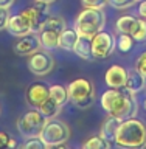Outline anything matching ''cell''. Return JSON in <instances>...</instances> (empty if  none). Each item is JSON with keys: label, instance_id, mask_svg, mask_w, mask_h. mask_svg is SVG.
I'll return each mask as SVG.
<instances>
[{"label": "cell", "instance_id": "cell-29", "mask_svg": "<svg viewBox=\"0 0 146 149\" xmlns=\"http://www.w3.org/2000/svg\"><path fill=\"white\" fill-rule=\"evenodd\" d=\"M135 68H137L138 72L143 74V76H146V51H143V53L138 56V59H137V65H135Z\"/></svg>", "mask_w": 146, "mask_h": 149}, {"label": "cell", "instance_id": "cell-9", "mask_svg": "<svg viewBox=\"0 0 146 149\" xmlns=\"http://www.w3.org/2000/svg\"><path fill=\"white\" fill-rule=\"evenodd\" d=\"M13 48H14V53L19 56H30L33 53H36L37 50L42 48L39 34L37 33H30L27 36L19 37Z\"/></svg>", "mask_w": 146, "mask_h": 149}, {"label": "cell", "instance_id": "cell-33", "mask_svg": "<svg viewBox=\"0 0 146 149\" xmlns=\"http://www.w3.org/2000/svg\"><path fill=\"white\" fill-rule=\"evenodd\" d=\"M13 5H14V0H0V8L8 9V8H11Z\"/></svg>", "mask_w": 146, "mask_h": 149}, {"label": "cell", "instance_id": "cell-5", "mask_svg": "<svg viewBox=\"0 0 146 149\" xmlns=\"http://www.w3.org/2000/svg\"><path fill=\"white\" fill-rule=\"evenodd\" d=\"M70 135H72V130H70L68 124H65L61 120L50 118L45 121L39 137L47 144V148H62L65 141L70 138Z\"/></svg>", "mask_w": 146, "mask_h": 149}, {"label": "cell", "instance_id": "cell-25", "mask_svg": "<svg viewBox=\"0 0 146 149\" xmlns=\"http://www.w3.org/2000/svg\"><path fill=\"white\" fill-rule=\"evenodd\" d=\"M34 9L37 13V19H39V30L42 26V23L47 20V17L50 16V8H48V3H44V2H36L34 5Z\"/></svg>", "mask_w": 146, "mask_h": 149}, {"label": "cell", "instance_id": "cell-18", "mask_svg": "<svg viewBox=\"0 0 146 149\" xmlns=\"http://www.w3.org/2000/svg\"><path fill=\"white\" fill-rule=\"evenodd\" d=\"M50 98L53 101H56L58 104L62 107L68 102V90L65 86H61V84H53V86H50Z\"/></svg>", "mask_w": 146, "mask_h": 149}, {"label": "cell", "instance_id": "cell-12", "mask_svg": "<svg viewBox=\"0 0 146 149\" xmlns=\"http://www.w3.org/2000/svg\"><path fill=\"white\" fill-rule=\"evenodd\" d=\"M126 78H128V70L124 67H121V65H110V67L106 70V74H104L106 86L110 87V88L124 87Z\"/></svg>", "mask_w": 146, "mask_h": 149}, {"label": "cell", "instance_id": "cell-24", "mask_svg": "<svg viewBox=\"0 0 146 149\" xmlns=\"http://www.w3.org/2000/svg\"><path fill=\"white\" fill-rule=\"evenodd\" d=\"M134 37L135 42H143L146 40V19H138L137 20V25H135L132 34H131Z\"/></svg>", "mask_w": 146, "mask_h": 149}, {"label": "cell", "instance_id": "cell-35", "mask_svg": "<svg viewBox=\"0 0 146 149\" xmlns=\"http://www.w3.org/2000/svg\"><path fill=\"white\" fill-rule=\"evenodd\" d=\"M11 146H16V141H14V140L11 138L9 140V144H8V148H11Z\"/></svg>", "mask_w": 146, "mask_h": 149}, {"label": "cell", "instance_id": "cell-14", "mask_svg": "<svg viewBox=\"0 0 146 149\" xmlns=\"http://www.w3.org/2000/svg\"><path fill=\"white\" fill-rule=\"evenodd\" d=\"M121 121H123V120L117 118V116H114V115H109L104 121H103L100 135H101L103 138H106V140H109V141L114 143L115 135H117V130H118Z\"/></svg>", "mask_w": 146, "mask_h": 149}, {"label": "cell", "instance_id": "cell-37", "mask_svg": "<svg viewBox=\"0 0 146 149\" xmlns=\"http://www.w3.org/2000/svg\"><path fill=\"white\" fill-rule=\"evenodd\" d=\"M137 2H142V0H137Z\"/></svg>", "mask_w": 146, "mask_h": 149}, {"label": "cell", "instance_id": "cell-10", "mask_svg": "<svg viewBox=\"0 0 146 149\" xmlns=\"http://www.w3.org/2000/svg\"><path fill=\"white\" fill-rule=\"evenodd\" d=\"M50 87L44 82H33L30 87L27 88L25 92V98H27V102L30 104L33 109H37L42 102H44L47 98L50 96Z\"/></svg>", "mask_w": 146, "mask_h": 149}, {"label": "cell", "instance_id": "cell-2", "mask_svg": "<svg viewBox=\"0 0 146 149\" xmlns=\"http://www.w3.org/2000/svg\"><path fill=\"white\" fill-rule=\"evenodd\" d=\"M114 143L120 148H146V126L142 120H123L117 130Z\"/></svg>", "mask_w": 146, "mask_h": 149}, {"label": "cell", "instance_id": "cell-4", "mask_svg": "<svg viewBox=\"0 0 146 149\" xmlns=\"http://www.w3.org/2000/svg\"><path fill=\"white\" fill-rule=\"evenodd\" d=\"M68 101L79 109H87L95 101V86L90 79L78 78L67 86Z\"/></svg>", "mask_w": 146, "mask_h": 149}, {"label": "cell", "instance_id": "cell-13", "mask_svg": "<svg viewBox=\"0 0 146 149\" xmlns=\"http://www.w3.org/2000/svg\"><path fill=\"white\" fill-rule=\"evenodd\" d=\"M124 88L137 95V93H140L146 88V76H143L137 68L128 70V78H126V82H124Z\"/></svg>", "mask_w": 146, "mask_h": 149}, {"label": "cell", "instance_id": "cell-34", "mask_svg": "<svg viewBox=\"0 0 146 149\" xmlns=\"http://www.w3.org/2000/svg\"><path fill=\"white\" fill-rule=\"evenodd\" d=\"M34 2H44V3H53V2H56V0H34Z\"/></svg>", "mask_w": 146, "mask_h": 149}, {"label": "cell", "instance_id": "cell-17", "mask_svg": "<svg viewBox=\"0 0 146 149\" xmlns=\"http://www.w3.org/2000/svg\"><path fill=\"white\" fill-rule=\"evenodd\" d=\"M73 53H76L79 58H82L86 61H92L93 59V56H92V39L79 36L76 45H75V48H73Z\"/></svg>", "mask_w": 146, "mask_h": 149}, {"label": "cell", "instance_id": "cell-30", "mask_svg": "<svg viewBox=\"0 0 146 149\" xmlns=\"http://www.w3.org/2000/svg\"><path fill=\"white\" fill-rule=\"evenodd\" d=\"M8 19H9L8 9H5V8H0V31H2V30H6Z\"/></svg>", "mask_w": 146, "mask_h": 149}, {"label": "cell", "instance_id": "cell-31", "mask_svg": "<svg viewBox=\"0 0 146 149\" xmlns=\"http://www.w3.org/2000/svg\"><path fill=\"white\" fill-rule=\"evenodd\" d=\"M9 140H11V137H9V134H8V132H5V130H0V149L8 148Z\"/></svg>", "mask_w": 146, "mask_h": 149}, {"label": "cell", "instance_id": "cell-27", "mask_svg": "<svg viewBox=\"0 0 146 149\" xmlns=\"http://www.w3.org/2000/svg\"><path fill=\"white\" fill-rule=\"evenodd\" d=\"M107 3L117 9H128L131 6H134L137 3V0H107Z\"/></svg>", "mask_w": 146, "mask_h": 149}, {"label": "cell", "instance_id": "cell-21", "mask_svg": "<svg viewBox=\"0 0 146 149\" xmlns=\"http://www.w3.org/2000/svg\"><path fill=\"white\" fill-rule=\"evenodd\" d=\"M112 141H109V140L103 138L101 135H96V137H90L89 140H86L82 144L84 149H109L112 148Z\"/></svg>", "mask_w": 146, "mask_h": 149}, {"label": "cell", "instance_id": "cell-16", "mask_svg": "<svg viewBox=\"0 0 146 149\" xmlns=\"http://www.w3.org/2000/svg\"><path fill=\"white\" fill-rule=\"evenodd\" d=\"M79 39V34L76 33V30L72 28H65V30L59 34V42H58V48L65 50V51H73L75 45Z\"/></svg>", "mask_w": 146, "mask_h": 149}, {"label": "cell", "instance_id": "cell-3", "mask_svg": "<svg viewBox=\"0 0 146 149\" xmlns=\"http://www.w3.org/2000/svg\"><path fill=\"white\" fill-rule=\"evenodd\" d=\"M106 14L98 8H84L75 20V30L79 36L92 39L96 33L104 30Z\"/></svg>", "mask_w": 146, "mask_h": 149}, {"label": "cell", "instance_id": "cell-11", "mask_svg": "<svg viewBox=\"0 0 146 149\" xmlns=\"http://www.w3.org/2000/svg\"><path fill=\"white\" fill-rule=\"evenodd\" d=\"M6 31L14 37H22V36L30 34V33H34L31 23L28 22V19L23 17L20 13L14 14V16H9L8 23H6Z\"/></svg>", "mask_w": 146, "mask_h": 149}, {"label": "cell", "instance_id": "cell-26", "mask_svg": "<svg viewBox=\"0 0 146 149\" xmlns=\"http://www.w3.org/2000/svg\"><path fill=\"white\" fill-rule=\"evenodd\" d=\"M23 149H45L47 144L42 141L41 137H31V138H27V141L22 144Z\"/></svg>", "mask_w": 146, "mask_h": 149}, {"label": "cell", "instance_id": "cell-32", "mask_svg": "<svg viewBox=\"0 0 146 149\" xmlns=\"http://www.w3.org/2000/svg\"><path fill=\"white\" fill-rule=\"evenodd\" d=\"M138 14L143 19H146V0H142V2L138 3Z\"/></svg>", "mask_w": 146, "mask_h": 149}, {"label": "cell", "instance_id": "cell-1", "mask_svg": "<svg viewBox=\"0 0 146 149\" xmlns=\"http://www.w3.org/2000/svg\"><path fill=\"white\" fill-rule=\"evenodd\" d=\"M101 107L107 115H114L120 120H128L137 116L138 102L135 93L121 88H109L101 95Z\"/></svg>", "mask_w": 146, "mask_h": 149}, {"label": "cell", "instance_id": "cell-20", "mask_svg": "<svg viewBox=\"0 0 146 149\" xmlns=\"http://www.w3.org/2000/svg\"><path fill=\"white\" fill-rule=\"evenodd\" d=\"M137 20L134 16H129V14H124V16L118 17V20L115 23V28L118 33H126V34H132L135 25H137Z\"/></svg>", "mask_w": 146, "mask_h": 149}, {"label": "cell", "instance_id": "cell-6", "mask_svg": "<svg viewBox=\"0 0 146 149\" xmlns=\"http://www.w3.org/2000/svg\"><path fill=\"white\" fill-rule=\"evenodd\" d=\"M47 118L41 113L37 109L27 112L25 115L19 116L17 120V130L22 137L31 138V137H39L41 130L44 127Z\"/></svg>", "mask_w": 146, "mask_h": 149}, {"label": "cell", "instance_id": "cell-7", "mask_svg": "<svg viewBox=\"0 0 146 149\" xmlns=\"http://www.w3.org/2000/svg\"><path fill=\"white\" fill-rule=\"evenodd\" d=\"M117 45L115 36L101 30L92 37V56L93 59H106L112 54Z\"/></svg>", "mask_w": 146, "mask_h": 149}, {"label": "cell", "instance_id": "cell-22", "mask_svg": "<svg viewBox=\"0 0 146 149\" xmlns=\"http://www.w3.org/2000/svg\"><path fill=\"white\" fill-rule=\"evenodd\" d=\"M41 28H48V30L62 33L65 28H67V25H65V20L61 16H48V17H47V20L42 23Z\"/></svg>", "mask_w": 146, "mask_h": 149}, {"label": "cell", "instance_id": "cell-36", "mask_svg": "<svg viewBox=\"0 0 146 149\" xmlns=\"http://www.w3.org/2000/svg\"><path fill=\"white\" fill-rule=\"evenodd\" d=\"M143 106H145V110H146V100H145V102H143Z\"/></svg>", "mask_w": 146, "mask_h": 149}, {"label": "cell", "instance_id": "cell-15", "mask_svg": "<svg viewBox=\"0 0 146 149\" xmlns=\"http://www.w3.org/2000/svg\"><path fill=\"white\" fill-rule=\"evenodd\" d=\"M39 34V39H41V45L44 50H56L58 48V42H59V34L61 33L58 31H53V30H48V28H41L37 31Z\"/></svg>", "mask_w": 146, "mask_h": 149}, {"label": "cell", "instance_id": "cell-8", "mask_svg": "<svg viewBox=\"0 0 146 149\" xmlns=\"http://www.w3.org/2000/svg\"><path fill=\"white\" fill-rule=\"evenodd\" d=\"M28 68L36 76H45V74H50L51 70L54 68V59L50 54V51L37 50L36 53L30 54Z\"/></svg>", "mask_w": 146, "mask_h": 149}, {"label": "cell", "instance_id": "cell-28", "mask_svg": "<svg viewBox=\"0 0 146 149\" xmlns=\"http://www.w3.org/2000/svg\"><path fill=\"white\" fill-rule=\"evenodd\" d=\"M84 8H98L103 9L107 5V0H81Z\"/></svg>", "mask_w": 146, "mask_h": 149}, {"label": "cell", "instance_id": "cell-23", "mask_svg": "<svg viewBox=\"0 0 146 149\" xmlns=\"http://www.w3.org/2000/svg\"><path fill=\"white\" fill-rule=\"evenodd\" d=\"M117 42V47H118V50L121 53H128V51L132 50L134 47V37L131 34H126V33H118V37L115 39Z\"/></svg>", "mask_w": 146, "mask_h": 149}, {"label": "cell", "instance_id": "cell-19", "mask_svg": "<svg viewBox=\"0 0 146 149\" xmlns=\"http://www.w3.org/2000/svg\"><path fill=\"white\" fill-rule=\"evenodd\" d=\"M37 110H39L47 120H50V118H56V116H58V113L61 112V106L48 96L39 107H37Z\"/></svg>", "mask_w": 146, "mask_h": 149}]
</instances>
